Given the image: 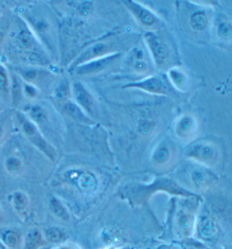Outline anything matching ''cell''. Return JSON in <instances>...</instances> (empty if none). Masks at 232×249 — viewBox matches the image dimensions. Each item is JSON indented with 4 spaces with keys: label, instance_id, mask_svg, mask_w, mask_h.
<instances>
[{
    "label": "cell",
    "instance_id": "cell-1",
    "mask_svg": "<svg viewBox=\"0 0 232 249\" xmlns=\"http://www.w3.org/2000/svg\"><path fill=\"white\" fill-rule=\"evenodd\" d=\"M13 37L15 47L30 60L44 66L49 63L44 48L25 22L17 27Z\"/></svg>",
    "mask_w": 232,
    "mask_h": 249
},
{
    "label": "cell",
    "instance_id": "cell-2",
    "mask_svg": "<svg viewBox=\"0 0 232 249\" xmlns=\"http://www.w3.org/2000/svg\"><path fill=\"white\" fill-rule=\"evenodd\" d=\"M29 28L32 30L41 44L46 42V47L52 48L54 44L55 37L54 36V27L52 23L49 21L47 17H43L41 13L35 11H28L23 15Z\"/></svg>",
    "mask_w": 232,
    "mask_h": 249
},
{
    "label": "cell",
    "instance_id": "cell-3",
    "mask_svg": "<svg viewBox=\"0 0 232 249\" xmlns=\"http://www.w3.org/2000/svg\"><path fill=\"white\" fill-rule=\"evenodd\" d=\"M18 120L24 135L41 152L51 160H55L57 153L54 146L43 137L36 124L23 114H18Z\"/></svg>",
    "mask_w": 232,
    "mask_h": 249
},
{
    "label": "cell",
    "instance_id": "cell-4",
    "mask_svg": "<svg viewBox=\"0 0 232 249\" xmlns=\"http://www.w3.org/2000/svg\"><path fill=\"white\" fill-rule=\"evenodd\" d=\"M17 75L25 83L33 85L37 89L47 88L54 81V75L46 70L34 67L17 68Z\"/></svg>",
    "mask_w": 232,
    "mask_h": 249
},
{
    "label": "cell",
    "instance_id": "cell-5",
    "mask_svg": "<svg viewBox=\"0 0 232 249\" xmlns=\"http://www.w3.org/2000/svg\"><path fill=\"white\" fill-rule=\"evenodd\" d=\"M119 56L120 53H117L113 54L110 53L78 66L74 68V71L78 76H88V75L97 74L110 66L114 61L117 60Z\"/></svg>",
    "mask_w": 232,
    "mask_h": 249
},
{
    "label": "cell",
    "instance_id": "cell-6",
    "mask_svg": "<svg viewBox=\"0 0 232 249\" xmlns=\"http://www.w3.org/2000/svg\"><path fill=\"white\" fill-rule=\"evenodd\" d=\"M144 39L155 64L158 66H163L170 55V50L166 44L152 32L145 34Z\"/></svg>",
    "mask_w": 232,
    "mask_h": 249
},
{
    "label": "cell",
    "instance_id": "cell-7",
    "mask_svg": "<svg viewBox=\"0 0 232 249\" xmlns=\"http://www.w3.org/2000/svg\"><path fill=\"white\" fill-rule=\"evenodd\" d=\"M71 91L75 103L84 111L93 113L95 108L94 98L85 85L80 82H74L71 86Z\"/></svg>",
    "mask_w": 232,
    "mask_h": 249
},
{
    "label": "cell",
    "instance_id": "cell-8",
    "mask_svg": "<svg viewBox=\"0 0 232 249\" xmlns=\"http://www.w3.org/2000/svg\"><path fill=\"white\" fill-rule=\"evenodd\" d=\"M124 88H134L152 94L166 95L168 87L161 78L151 76L142 81L126 85Z\"/></svg>",
    "mask_w": 232,
    "mask_h": 249
},
{
    "label": "cell",
    "instance_id": "cell-9",
    "mask_svg": "<svg viewBox=\"0 0 232 249\" xmlns=\"http://www.w3.org/2000/svg\"><path fill=\"white\" fill-rule=\"evenodd\" d=\"M108 46L105 43L98 42V43L93 44L89 47L87 48L74 59L72 64H71V68L74 70V68L81 65L107 55L110 54L108 53Z\"/></svg>",
    "mask_w": 232,
    "mask_h": 249
},
{
    "label": "cell",
    "instance_id": "cell-10",
    "mask_svg": "<svg viewBox=\"0 0 232 249\" xmlns=\"http://www.w3.org/2000/svg\"><path fill=\"white\" fill-rule=\"evenodd\" d=\"M124 3L135 18L144 26L151 27L158 23V18L154 14L140 3L131 0L124 1Z\"/></svg>",
    "mask_w": 232,
    "mask_h": 249
},
{
    "label": "cell",
    "instance_id": "cell-11",
    "mask_svg": "<svg viewBox=\"0 0 232 249\" xmlns=\"http://www.w3.org/2000/svg\"><path fill=\"white\" fill-rule=\"evenodd\" d=\"M189 156L197 159L199 161H208L215 158V148L209 143H197L189 150Z\"/></svg>",
    "mask_w": 232,
    "mask_h": 249
},
{
    "label": "cell",
    "instance_id": "cell-12",
    "mask_svg": "<svg viewBox=\"0 0 232 249\" xmlns=\"http://www.w3.org/2000/svg\"><path fill=\"white\" fill-rule=\"evenodd\" d=\"M63 109L66 115L81 123H90L91 121L85 115L84 110L76 105L74 101L66 100L63 104Z\"/></svg>",
    "mask_w": 232,
    "mask_h": 249
},
{
    "label": "cell",
    "instance_id": "cell-13",
    "mask_svg": "<svg viewBox=\"0 0 232 249\" xmlns=\"http://www.w3.org/2000/svg\"><path fill=\"white\" fill-rule=\"evenodd\" d=\"M195 120L189 116H184L177 123L176 131L178 136L187 138L194 132L196 129Z\"/></svg>",
    "mask_w": 232,
    "mask_h": 249
},
{
    "label": "cell",
    "instance_id": "cell-14",
    "mask_svg": "<svg viewBox=\"0 0 232 249\" xmlns=\"http://www.w3.org/2000/svg\"><path fill=\"white\" fill-rule=\"evenodd\" d=\"M10 83V96L14 105H18L23 96V81L17 74H14Z\"/></svg>",
    "mask_w": 232,
    "mask_h": 249
},
{
    "label": "cell",
    "instance_id": "cell-15",
    "mask_svg": "<svg viewBox=\"0 0 232 249\" xmlns=\"http://www.w3.org/2000/svg\"><path fill=\"white\" fill-rule=\"evenodd\" d=\"M168 77L172 84L180 91L185 90L188 83V79L183 71L177 68H173L168 71Z\"/></svg>",
    "mask_w": 232,
    "mask_h": 249
},
{
    "label": "cell",
    "instance_id": "cell-16",
    "mask_svg": "<svg viewBox=\"0 0 232 249\" xmlns=\"http://www.w3.org/2000/svg\"><path fill=\"white\" fill-rule=\"evenodd\" d=\"M28 114L30 120L36 124H44L47 122V112L40 106L35 105L31 107Z\"/></svg>",
    "mask_w": 232,
    "mask_h": 249
},
{
    "label": "cell",
    "instance_id": "cell-17",
    "mask_svg": "<svg viewBox=\"0 0 232 249\" xmlns=\"http://www.w3.org/2000/svg\"><path fill=\"white\" fill-rule=\"evenodd\" d=\"M208 21V17L204 12H196L190 17L191 26L196 31L204 30L207 26Z\"/></svg>",
    "mask_w": 232,
    "mask_h": 249
},
{
    "label": "cell",
    "instance_id": "cell-18",
    "mask_svg": "<svg viewBox=\"0 0 232 249\" xmlns=\"http://www.w3.org/2000/svg\"><path fill=\"white\" fill-rule=\"evenodd\" d=\"M10 78L7 68L0 64V94L10 95Z\"/></svg>",
    "mask_w": 232,
    "mask_h": 249
},
{
    "label": "cell",
    "instance_id": "cell-19",
    "mask_svg": "<svg viewBox=\"0 0 232 249\" xmlns=\"http://www.w3.org/2000/svg\"><path fill=\"white\" fill-rule=\"evenodd\" d=\"M199 228H200L199 229H200L201 234L204 238H212L216 234V227L211 219H203Z\"/></svg>",
    "mask_w": 232,
    "mask_h": 249
},
{
    "label": "cell",
    "instance_id": "cell-20",
    "mask_svg": "<svg viewBox=\"0 0 232 249\" xmlns=\"http://www.w3.org/2000/svg\"><path fill=\"white\" fill-rule=\"evenodd\" d=\"M41 241L42 240H41L40 232L36 230L30 231L27 235L25 249H37L40 246Z\"/></svg>",
    "mask_w": 232,
    "mask_h": 249
},
{
    "label": "cell",
    "instance_id": "cell-21",
    "mask_svg": "<svg viewBox=\"0 0 232 249\" xmlns=\"http://www.w3.org/2000/svg\"><path fill=\"white\" fill-rule=\"evenodd\" d=\"M51 206L53 212L57 217L64 221H68L70 218L69 214L59 200L55 198L51 199Z\"/></svg>",
    "mask_w": 232,
    "mask_h": 249
},
{
    "label": "cell",
    "instance_id": "cell-22",
    "mask_svg": "<svg viewBox=\"0 0 232 249\" xmlns=\"http://www.w3.org/2000/svg\"><path fill=\"white\" fill-rule=\"evenodd\" d=\"M135 59L133 67H134V71H137L138 73L146 72L148 70V64L143 59V53L141 51L135 53Z\"/></svg>",
    "mask_w": 232,
    "mask_h": 249
},
{
    "label": "cell",
    "instance_id": "cell-23",
    "mask_svg": "<svg viewBox=\"0 0 232 249\" xmlns=\"http://www.w3.org/2000/svg\"><path fill=\"white\" fill-rule=\"evenodd\" d=\"M45 236L51 243H59L64 238V233L57 228H51L45 231Z\"/></svg>",
    "mask_w": 232,
    "mask_h": 249
},
{
    "label": "cell",
    "instance_id": "cell-24",
    "mask_svg": "<svg viewBox=\"0 0 232 249\" xmlns=\"http://www.w3.org/2000/svg\"><path fill=\"white\" fill-rule=\"evenodd\" d=\"M13 202L18 211H22L26 209L28 201L26 196L20 192H16L13 195Z\"/></svg>",
    "mask_w": 232,
    "mask_h": 249
},
{
    "label": "cell",
    "instance_id": "cell-25",
    "mask_svg": "<svg viewBox=\"0 0 232 249\" xmlns=\"http://www.w3.org/2000/svg\"><path fill=\"white\" fill-rule=\"evenodd\" d=\"M2 239L3 243L10 247H17L19 242V237L17 233L13 231H6L3 233Z\"/></svg>",
    "mask_w": 232,
    "mask_h": 249
},
{
    "label": "cell",
    "instance_id": "cell-26",
    "mask_svg": "<svg viewBox=\"0 0 232 249\" xmlns=\"http://www.w3.org/2000/svg\"><path fill=\"white\" fill-rule=\"evenodd\" d=\"M217 32L221 38H230L232 34L231 24L226 21L221 22L218 25Z\"/></svg>",
    "mask_w": 232,
    "mask_h": 249
},
{
    "label": "cell",
    "instance_id": "cell-27",
    "mask_svg": "<svg viewBox=\"0 0 232 249\" xmlns=\"http://www.w3.org/2000/svg\"><path fill=\"white\" fill-rule=\"evenodd\" d=\"M21 162L18 158H10L6 160V168L8 172H17L19 171L20 168H21Z\"/></svg>",
    "mask_w": 232,
    "mask_h": 249
},
{
    "label": "cell",
    "instance_id": "cell-28",
    "mask_svg": "<svg viewBox=\"0 0 232 249\" xmlns=\"http://www.w3.org/2000/svg\"><path fill=\"white\" fill-rule=\"evenodd\" d=\"M169 155H170V153H169L168 148L165 147V146H162L156 151L155 158L158 161L161 162L165 161L168 158Z\"/></svg>",
    "mask_w": 232,
    "mask_h": 249
},
{
    "label": "cell",
    "instance_id": "cell-29",
    "mask_svg": "<svg viewBox=\"0 0 232 249\" xmlns=\"http://www.w3.org/2000/svg\"><path fill=\"white\" fill-rule=\"evenodd\" d=\"M193 180L195 182L196 185H202L206 181V175L204 172H199V170H196L192 175Z\"/></svg>",
    "mask_w": 232,
    "mask_h": 249
},
{
    "label": "cell",
    "instance_id": "cell-30",
    "mask_svg": "<svg viewBox=\"0 0 232 249\" xmlns=\"http://www.w3.org/2000/svg\"><path fill=\"white\" fill-rule=\"evenodd\" d=\"M3 134V129L1 126H0V138L1 137V135Z\"/></svg>",
    "mask_w": 232,
    "mask_h": 249
},
{
    "label": "cell",
    "instance_id": "cell-31",
    "mask_svg": "<svg viewBox=\"0 0 232 249\" xmlns=\"http://www.w3.org/2000/svg\"><path fill=\"white\" fill-rule=\"evenodd\" d=\"M0 249H6L5 247L3 246V244L1 243V241H0Z\"/></svg>",
    "mask_w": 232,
    "mask_h": 249
},
{
    "label": "cell",
    "instance_id": "cell-32",
    "mask_svg": "<svg viewBox=\"0 0 232 249\" xmlns=\"http://www.w3.org/2000/svg\"><path fill=\"white\" fill-rule=\"evenodd\" d=\"M3 39V34L1 33V32H0V42H1V40H2Z\"/></svg>",
    "mask_w": 232,
    "mask_h": 249
},
{
    "label": "cell",
    "instance_id": "cell-33",
    "mask_svg": "<svg viewBox=\"0 0 232 249\" xmlns=\"http://www.w3.org/2000/svg\"><path fill=\"white\" fill-rule=\"evenodd\" d=\"M0 14H1V6H0Z\"/></svg>",
    "mask_w": 232,
    "mask_h": 249
}]
</instances>
